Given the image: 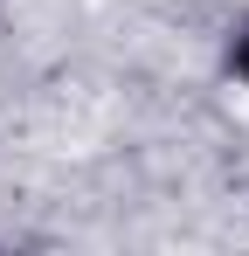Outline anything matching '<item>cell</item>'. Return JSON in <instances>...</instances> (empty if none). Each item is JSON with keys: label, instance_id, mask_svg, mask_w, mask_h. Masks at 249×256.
<instances>
[{"label": "cell", "instance_id": "obj_1", "mask_svg": "<svg viewBox=\"0 0 249 256\" xmlns=\"http://www.w3.org/2000/svg\"><path fill=\"white\" fill-rule=\"evenodd\" d=\"M228 70H236V76L249 84V21L236 28V35H228Z\"/></svg>", "mask_w": 249, "mask_h": 256}]
</instances>
